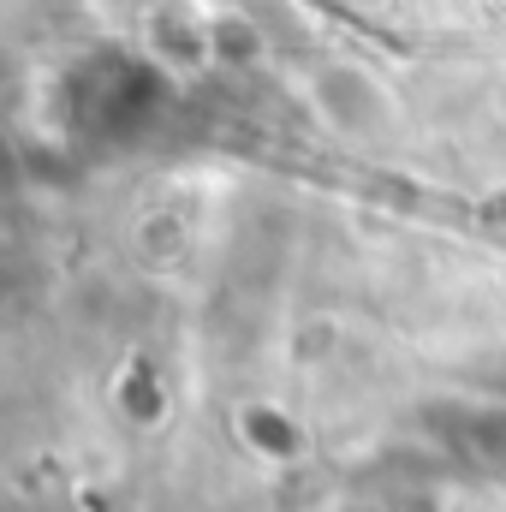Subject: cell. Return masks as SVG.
<instances>
[{"instance_id":"1","label":"cell","mask_w":506,"mask_h":512,"mask_svg":"<svg viewBox=\"0 0 506 512\" xmlns=\"http://www.w3.org/2000/svg\"><path fill=\"white\" fill-rule=\"evenodd\" d=\"M239 429H245V441L262 447L268 459H292V453L304 447L298 417H292V411H280V405H245V411H239Z\"/></svg>"}]
</instances>
